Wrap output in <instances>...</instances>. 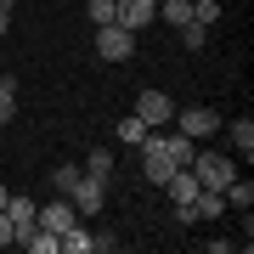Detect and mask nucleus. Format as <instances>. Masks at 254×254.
<instances>
[{"label":"nucleus","mask_w":254,"mask_h":254,"mask_svg":"<svg viewBox=\"0 0 254 254\" xmlns=\"http://www.w3.org/2000/svg\"><path fill=\"white\" fill-rule=\"evenodd\" d=\"M187 209H192V226H198V220H215L220 209H226V198H220L215 187H198V192H192V203H187Z\"/></svg>","instance_id":"12"},{"label":"nucleus","mask_w":254,"mask_h":254,"mask_svg":"<svg viewBox=\"0 0 254 254\" xmlns=\"http://www.w3.org/2000/svg\"><path fill=\"white\" fill-rule=\"evenodd\" d=\"M203 34H209L203 23H187V28H181V40H187V51H203Z\"/></svg>","instance_id":"22"},{"label":"nucleus","mask_w":254,"mask_h":254,"mask_svg":"<svg viewBox=\"0 0 254 254\" xmlns=\"http://www.w3.org/2000/svg\"><path fill=\"white\" fill-rule=\"evenodd\" d=\"M153 17H158L153 0H113V23H119V28H130V34H141Z\"/></svg>","instance_id":"7"},{"label":"nucleus","mask_w":254,"mask_h":254,"mask_svg":"<svg viewBox=\"0 0 254 254\" xmlns=\"http://www.w3.org/2000/svg\"><path fill=\"white\" fill-rule=\"evenodd\" d=\"M220 198H226L232 209H254V181H237V175H232V181L220 187Z\"/></svg>","instance_id":"15"},{"label":"nucleus","mask_w":254,"mask_h":254,"mask_svg":"<svg viewBox=\"0 0 254 254\" xmlns=\"http://www.w3.org/2000/svg\"><path fill=\"white\" fill-rule=\"evenodd\" d=\"M6 198H11V192H6V187H0V209H6Z\"/></svg>","instance_id":"27"},{"label":"nucleus","mask_w":254,"mask_h":254,"mask_svg":"<svg viewBox=\"0 0 254 254\" xmlns=\"http://www.w3.org/2000/svg\"><path fill=\"white\" fill-rule=\"evenodd\" d=\"M0 215H6V220H11L17 232H28V226H34V215H40V203H34V198H23V192H11Z\"/></svg>","instance_id":"11"},{"label":"nucleus","mask_w":254,"mask_h":254,"mask_svg":"<svg viewBox=\"0 0 254 254\" xmlns=\"http://www.w3.org/2000/svg\"><path fill=\"white\" fill-rule=\"evenodd\" d=\"M141 136H147V125H141L136 113H125V119H119V141H130V147H136Z\"/></svg>","instance_id":"19"},{"label":"nucleus","mask_w":254,"mask_h":254,"mask_svg":"<svg viewBox=\"0 0 254 254\" xmlns=\"http://www.w3.org/2000/svg\"><path fill=\"white\" fill-rule=\"evenodd\" d=\"M136 119H141L147 130H158V125H170V119H175V102L164 96V91H153V85H147V91L136 96Z\"/></svg>","instance_id":"5"},{"label":"nucleus","mask_w":254,"mask_h":254,"mask_svg":"<svg viewBox=\"0 0 254 254\" xmlns=\"http://www.w3.org/2000/svg\"><path fill=\"white\" fill-rule=\"evenodd\" d=\"M79 175H85V170H73V164H63V170H57V175H51V181H57V192H68L73 181H79Z\"/></svg>","instance_id":"23"},{"label":"nucleus","mask_w":254,"mask_h":254,"mask_svg":"<svg viewBox=\"0 0 254 254\" xmlns=\"http://www.w3.org/2000/svg\"><path fill=\"white\" fill-rule=\"evenodd\" d=\"M34 220H40L46 232H57V237H63L68 226H79V209H73L68 198H57V203H40V215H34Z\"/></svg>","instance_id":"8"},{"label":"nucleus","mask_w":254,"mask_h":254,"mask_svg":"<svg viewBox=\"0 0 254 254\" xmlns=\"http://www.w3.org/2000/svg\"><path fill=\"white\" fill-rule=\"evenodd\" d=\"M158 147L170 153V164H175V170H187V164H192V153H198V141H192V136H181V130H164V136H158Z\"/></svg>","instance_id":"10"},{"label":"nucleus","mask_w":254,"mask_h":254,"mask_svg":"<svg viewBox=\"0 0 254 254\" xmlns=\"http://www.w3.org/2000/svg\"><path fill=\"white\" fill-rule=\"evenodd\" d=\"M6 28H11V17H6V11H0V34H6Z\"/></svg>","instance_id":"26"},{"label":"nucleus","mask_w":254,"mask_h":254,"mask_svg":"<svg viewBox=\"0 0 254 254\" xmlns=\"http://www.w3.org/2000/svg\"><path fill=\"white\" fill-rule=\"evenodd\" d=\"M136 147H141V175H147L153 187H164V181L175 175V164H170V153L158 147V130H147V136H141Z\"/></svg>","instance_id":"3"},{"label":"nucleus","mask_w":254,"mask_h":254,"mask_svg":"<svg viewBox=\"0 0 254 254\" xmlns=\"http://www.w3.org/2000/svg\"><path fill=\"white\" fill-rule=\"evenodd\" d=\"M164 192H170V203H192V192H198V175H192V170H175L170 181H164Z\"/></svg>","instance_id":"13"},{"label":"nucleus","mask_w":254,"mask_h":254,"mask_svg":"<svg viewBox=\"0 0 254 254\" xmlns=\"http://www.w3.org/2000/svg\"><path fill=\"white\" fill-rule=\"evenodd\" d=\"M96 57L102 63H130V57H136V34L119 28V23H102L96 28Z\"/></svg>","instance_id":"2"},{"label":"nucleus","mask_w":254,"mask_h":254,"mask_svg":"<svg viewBox=\"0 0 254 254\" xmlns=\"http://www.w3.org/2000/svg\"><path fill=\"white\" fill-rule=\"evenodd\" d=\"M232 147H243V158L254 153V119H237L232 125Z\"/></svg>","instance_id":"18"},{"label":"nucleus","mask_w":254,"mask_h":254,"mask_svg":"<svg viewBox=\"0 0 254 254\" xmlns=\"http://www.w3.org/2000/svg\"><path fill=\"white\" fill-rule=\"evenodd\" d=\"M187 170L198 175V187H215V192H220V187H226L232 175H237V164H232V153H203V147H198Z\"/></svg>","instance_id":"1"},{"label":"nucleus","mask_w":254,"mask_h":254,"mask_svg":"<svg viewBox=\"0 0 254 254\" xmlns=\"http://www.w3.org/2000/svg\"><path fill=\"white\" fill-rule=\"evenodd\" d=\"M158 17L170 23V28H187V23H192V0H164V6H158Z\"/></svg>","instance_id":"16"},{"label":"nucleus","mask_w":254,"mask_h":254,"mask_svg":"<svg viewBox=\"0 0 254 254\" xmlns=\"http://www.w3.org/2000/svg\"><path fill=\"white\" fill-rule=\"evenodd\" d=\"M11 119H17V79H11V73H0V130H6Z\"/></svg>","instance_id":"14"},{"label":"nucleus","mask_w":254,"mask_h":254,"mask_svg":"<svg viewBox=\"0 0 254 254\" xmlns=\"http://www.w3.org/2000/svg\"><path fill=\"white\" fill-rule=\"evenodd\" d=\"M170 125L181 130V136H192V141H209V136L220 130V113H215V108H175Z\"/></svg>","instance_id":"4"},{"label":"nucleus","mask_w":254,"mask_h":254,"mask_svg":"<svg viewBox=\"0 0 254 254\" xmlns=\"http://www.w3.org/2000/svg\"><path fill=\"white\" fill-rule=\"evenodd\" d=\"M85 175H96V181H108V175H113V153H108V147H96V153L85 158Z\"/></svg>","instance_id":"17"},{"label":"nucleus","mask_w":254,"mask_h":254,"mask_svg":"<svg viewBox=\"0 0 254 254\" xmlns=\"http://www.w3.org/2000/svg\"><path fill=\"white\" fill-rule=\"evenodd\" d=\"M215 17H220V0H192V23H203V28H209Z\"/></svg>","instance_id":"20"},{"label":"nucleus","mask_w":254,"mask_h":254,"mask_svg":"<svg viewBox=\"0 0 254 254\" xmlns=\"http://www.w3.org/2000/svg\"><path fill=\"white\" fill-rule=\"evenodd\" d=\"M17 249H28V254H63V237H57V232H46V226L34 220L28 232H17Z\"/></svg>","instance_id":"9"},{"label":"nucleus","mask_w":254,"mask_h":254,"mask_svg":"<svg viewBox=\"0 0 254 254\" xmlns=\"http://www.w3.org/2000/svg\"><path fill=\"white\" fill-rule=\"evenodd\" d=\"M11 6H17V0H0V11H6V17H11Z\"/></svg>","instance_id":"25"},{"label":"nucleus","mask_w":254,"mask_h":254,"mask_svg":"<svg viewBox=\"0 0 254 254\" xmlns=\"http://www.w3.org/2000/svg\"><path fill=\"white\" fill-rule=\"evenodd\" d=\"M11 243H17V226H11L6 215H0V249H11Z\"/></svg>","instance_id":"24"},{"label":"nucleus","mask_w":254,"mask_h":254,"mask_svg":"<svg viewBox=\"0 0 254 254\" xmlns=\"http://www.w3.org/2000/svg\"><path fill=\"white\" fill-rule=\"evenodd\" d=\"M85 17H91L96 28H102V23H113V0H85Z\"/></svg>","instance_id":"21"},{"label":"nucleus","mask_w":254,"mask_h":254,"mask_svg":"<svg viewBox=\"0 0 254 254\" xmlns=\"http://www.w3.org/2000/svg\"><path fill=\"white\" fill-rule=\"evenodd\" d=\"M102 192H108V181H96V175H79V181L63 192V198L79 209V220H85V215H96V209H102Z\"/></svg>","instance_id":"6"}]
</instances>
